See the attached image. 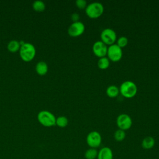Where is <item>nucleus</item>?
Here are the masks:
<instances>
[{
  "label": "nucleus",
  "instance_id": "1",
  "mask_svg": "<svg viewBox=\"0 0 159 159\" xmlns=\"http://www.w3.org/2000/svg\"><path fill=\"white\" fill-rule=\"evenodd\" d=\"M119 92L123 96L127 98H131L137 94V86L134 82L127 80L121 83L119 87Z\"/></svg>",
  "mask_w": 159,
  "mask_h": 159
},
{
  "label": "nucleus",
  "instance_id": "2",
  "mask_svg": "<svg viewBox=\"0 0 159 159\" xmlns=\"http://www.w3.org/2000/svg\"><path fill=\"white\" fill-rule=\"evenodd\" d=\"M104 12V6L100 2L94 1L88 4L85 8L86 15L90 18L95 19L100 17Z\"/></svg>",
  "mask_w": 159,
  "mask_h": 159
},
{
  "label": "nucleus",
  "instance_id": "3",
  "mask_svg": "<svg viewBox=\"0 0 159 159\" xmlns=\"http://www.w3.org/2000/svg\"><path fill=\"white\" fill-rule=\"evenodd\" d=\"M35 55V47L30 43H24L20 47V56L21 58L25 61H30Z\"/></svg>",
  "mask_w": 159,
  "mask_h": 159
},
{
  "label": "nucleus",
  "instance_id": "4",
  "mask_svg": "<svg viewBox=\"0 0 159 159\" xmlns=\"http://www.w3.org/2000/svg\"><path fill=\"white\" fill-rule=\"evenodd\" d=\"M39 122L45 127H51L55 124L56 117L50 112L48 111H42L37 116Z\"/></svg>",
  "mask_w": 159,
  "mask_h": 159
},
{
  "label": "nucleus",
  "instance_id": "5",
  "mask_svg": "<svg viewBox=\"0 0 159 159\" xmlns=\"http://www.w3.org/2000/svg\"><path fill=\"white\" fill-rule=\"evenodd\" d=\"M101 40L107 45L114 44L117 39V34L114 30L111 28H106L101 33Z\"/></svg>",
  "mask_w": 159,
  "mask_h": 159
},
{
  "label": "nucleus",
  "instance_id": "6",
  "mask_svg": "<svg viewBox=\"0 0 159 159\" xmlns=\"http://www.w3.org/2000/svg\"><path fill=\"white\" fill-rule=\"evenodd\" d=\"M107 58L112 61H119L122 57V50L116 43L109 45L107 52Z\"/></svg>",
  "mask_w": 159,
  "mask_h": 159
},
{
  "label": "nucleus",
  "instance_id": "7",
  "mask_svg": "<svg viewBox=\"0 0 159 159\" xmlns=\"http://www.w3.org/2000/svg\"><path fill=\"white\" fill-rule=\"evenodd\" d=\"M102 142V137L97 131L90 132L86 137V143L90 148H96L99 147Z\"/></svg>",
  "mask_w": 159,
  "mask_h": 159
},
{
  "label": "nucleus",
  "instance_id": "8",
  "mask_svg": "<svg viewBox=\"0 0 159 159\" xmlns=\"http://www.w3.org/2000/svg\"><path fill=\"white\" fill-rule=\"evenodd\" d=\"M116 124L119 129L126 130L129 129L132 125V120L127 114H119L116 119Z\"/></svg>",
  "mask_w": 159,
  "mask_h": 159
},
{
  "label": "nucleus",
  "instance_id": "9",
  "mask_svg": "<svg viewBox=\"0 0 159 159\" xmlns=\"http://www.w3.org/2000/svg\"><path fill=\"white\" fill-rule=\"evenodd\" d=\"M85 30V25L81 21L73 22L68 29V33L71 37H78L83 34Z\"/></svg>",
  "mask_w": 159,
  "mask_h": 159
},
{
  "label": "nucleus",
  "instance_id": "10",
  "mask_svg": "<svg viewBox=\"0 0 159 159\" xmlns=\"http://www.w3.org/2000/svg\"><path fill=\"white\" fill-rule=\"evenodd\" d=\"M107 45L101 40L96 41L93 45V52L94 54L101 58L106 57L107 52Z\"/></svg>",
  "mask_w": 159,
  "mask_h": 159
},
{
  "label": "nucleus",
  "instance_id": "11",
  "mask_svg": "<svg viewBox=\"0 0 159 159\" xmlns=\"http://www.w3.org/2000/svg\"><path fill=\"white\" fill-rule=\"evenodd\" d=\"M98 159H113L112 150L107 147H104L98 151Z\"/></svg>",
  "mask_w": 159,
  "mask_h": 159
},
{
  "label": "nucleus",
  "instance_id": "12",
  "mask_svg": "<svg viewBox=\"0 0 159 159\" xmlns=\"http://www.w3.org/2000/svg\"><path fill=\"white\" fill-rule=\"evenodd\" d=\"M155 143V141L153 137L151 136L145 137L142 141V147L143 148L146 150H149L152 148Z\"/></svg>",
  "mask_w": 159,
  "mask_h": 159
},
{
  "label": "nucleus",
  "instance_id": "13",
  "mask_svg": "<svg viewBox=\"0 0 159 159\" xmlns=\"http://www.w3.org/2000/svg\"><path fill=\"white\" fill-rule=\"evenodd\" d=\"M35 70L38 74L40 75H43L46 74L48 71V65L45 61H39L36 65Z\"/></svg>",
  "mask_w": 159,
  "mask_h": 159
},
{
  "label": "nucleus",
  "instance_id": "14",
  "mask_svg": "<svg viewBox=\"0 0 159 159\" xmlns=\"http://www.w3.org/2000/svg\"><path fill=\"white\" fill-rule=\"evenodd\" d=\"M119 93V88L114 84L109 86L106 89V94L110 98H115L117 96Z\"/></svg>",
  "mask_w": 159,
  "mask_h": 159
},
{
  "label": "nucleus",
  "instance_id": "15",
  "mask_svg": "<svg viewBox=\"0 0 159 159\" xmlns=\"http://www.w3.org/2000/svg\"><path fill=\"white\" fill-rule=\"evenodd\" d=\"M97 65L100 69L104 70V69L107 68L109 66L110 60L106 56L101 57L99 58V60L97 62Z\"/></svg>",
  "mask_w": 159,
  "mask_h": 159
},
{
  "label": "nucleus",
  "instance_id": "16",
  "mask_svg": "<svg viewBox=\"0 0 159 159\" xmlns=\"http://www.w3.org/2000/svg\"><path fill=\"white\" fill-rule=\"evenodd\" d=\"M98 151L96 148H89L84 153V157L86 159H96L98 157Z\"/></svg>",
  "mask_w": 159,
  "mask_h": 159
},
{
  "label": "nucleus",
  "instance_id": "17",
  "mask_svg": "<svg viewBox=\"0 0 159 159\" xmlns=\"http://www.w3.org/2000/svg\"><path fill=\"white\" fill-rule=\"evenodd\" d=\"M20 44L18 41L15 40H12L8 43L7 48L10 52H14L17 51L19 49V48L20 47Z\"/></svg>",
  "mask_w": 159,
  "mask_h": 159
},
{
  "label": "nucleus",
  "instance_id": "18",
  "mask_svg": "<svg viewBox=\"0 0 159 159\" xmlns=\"http://www.w3.org/2000/svg\"><path fill=\"white\" fill-rule=\"evenodd\" d=\"M68 119L65 116H61L56 118L55 124H57L60 127H65L68 125Z\"/></svg>",
  "mask_w": 159,
  "mask_h": 159
},
{
  "label": "nucleus",
  "instance_id": "19",
  "mask_svg": "<svg viewBox=\"0 0 159 159\" xmlns=\"http://www.w3.org/2000/svg\"><path fill=\"white\" fill-rule=\"evenodd\" d=\"M114 137L116 141L122 142L125 138V132L124 130L119 129L115 131Z\"/></svg>",
  "mask_w": 159,
  "mask_h": 159
},
{
  "label": "nucleus",
  "instance_id": "20",
  "mask_svg": "<svg viewBox=\"0 0 159 159\" xmlns=\"http://www.w3.org/2000/svg\"><path fill=\"white\" fill-rule=\"evenodd\" d=\"M33 8L37 11H43L45 8V3L40 0L35 1L32 4Z\"/></svg>",
  "mask_w": 159,
  "mask_h": 159
},
{
  "label": "nucleus",
  "instance_id": "21",
  "mask_svg": "<svg viewBox=\"0 0 159 159\" xmlns=\"http://www.w3.org/2000/svg\"><path fill=\"white\" fill-rule=\"evenodd\" d=\"M128 43V39L125 36H120L117 40V45L121 48L125 47Z\"/></svg>",
  "mask_w": 159,
  "mask_h": 159
},
{
  "label": "nucleus",
  "instance_id": "22",
  "mask_svg": "<svg viewBox=\"0 0 159 159\" xmlns=\"http://www.w3.org/2000/svg\"><path fill=\"white\" fill-rule=\"evenodd\" d=\"M76 6L80 9H85L87 6V2L85 0H76L75 1Z\"/></svg>",
  "mask_w": 159,
  "mask_h": 159
},
{
  "label": "nucleus",
  "instance_id": "23",
  "mask_svg": "<svg viewBox=\"0 0 159 159\" xmlns=\"http://www.w3.org/2000/svg\"><path fill=\"white\" fill-rule=\"evenodd\" d=\"M80 15L77 12H74L71 15V19L73 22L80 21Z\"/></svg>",
  "mask_w": 159,
  "mask_h": 159
}]
</instances>
